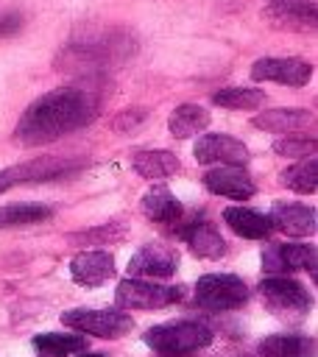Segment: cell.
Returning a JSON list of instances; mask_svg holds the SVG:
<instances>
[{
  "label": "cell",
  "instance_id": "obj_22",
  "mask_svg": "<svg viewBox=\"0 0 318 357\" xmlns=\"http://www.w3.org/2000/svg\"><path fill=\"white\" fill-rule=\"evenodd\" d=\"M315 343L307 335H268L259 343V357H312Z\"/></svg>",
  "mask_w": 318,
  "mask_h": 357
},
{
  "label": "cell",
  "instance_id": "obj_16",
  "mask_svg": "<svg viewBox=\"0 0 318 357\" xmlns=\"http://www.w3.org/2000/svg\"><path fill=\"white\" fill-rule=\"evenodd\" d=\"M265 17L273 25L293 31H315V6L307 0H271L265 6Z\"/></svg>",
  "mask_w": 318,
  "mask_h": 357
},
{
  "label": "cell",
  "instance_id": "obj_34",
  "mask_svg": "<svg viewBox=\"0 0 318 357\" xmlns=\"http://www.w3.org/2000/svg\"><path fill=\"white\" fill-rule=\"evenodd\" d=\"M84 357H106V354H84Z\"/></svg>",
  "mask_w": 318,
  "mask_h": 357
},
{
  "label": "cell",
  "instance_id": "obj_5",
  "mask_svg": "<svg viewBox=\"0 0 318 357\" xmlns=\"http://www.w3.org/2000/svg\"><path fill=\"white\" fill-rule=\"evenodd\" d=\"M192 298L206 312H229L248 301V287L234 273H206L195 282Z\"/></svg>",
  "mask_w": 318,
  "mask_h": 357
},
{
  "label": "cell",
  "instance_id": "obj_3",
  "mask_svg": "<svg viewBox=\"0 0 318 357\" xmlns=\"http://www.w3.org/2000/svg\"><path fill=\"white\" fill-rule=\"evenodd\" d=\"M212 329L201 321H170V324H159L151 326L142 340L148 349H153L156 354H192L204 346L212 343Z\"/></svg>",
  "mask_w": 318,
  "mask_h": 357
},
{
  "label": "cell",
  "instance_id": "obj_32",
  "mask_svg": "<svg viewBox=\"0 0 318 357\" xmlns=\"http://www.w3.org/2000/svg\"><path fill=\"white\" fill-rule=\"evenodd\" d=\"M159 357H190V354H159Z\"/></svg>",
  "mask_w": 318,
  "mask_h": 357
},
{
  "label": "cell",
  "instance_id": "obj_6",
  "mask_svg": "<svg viewBox=\"0 0 318 357\" xmlns=\"http://www.w3.org/2000/svg\"><path fill=\"white\" fill-rule=\"evenodd\" d=\"M187 296V287L181 284H156L151 279H123L114 290V301L123 310H159L181 301Z\"/></svg>",
  "mask_w": 318,
  "mask_h": 357
},
{
  "label": "cell",
  "instance_id": "obj_29",
  "mask_svg": "<svg viewBox=\"0 0 318 357\" xmlns=\"http://www.w3.org/2000/svg\"><path fill=\"white\" fill-rule=\"evenodd\" d=\"M273 153H279V156H312L315 139L312 137H282L273 142Z\"/></svg>",
  "mask_w": 318,
  "mask_h": 357
},
{
  "label": "cell",
  "instance_id": "obj_4",
  "mask_svg": "<svg viewBox=\"0 0 318 357\" xmlns=\"http://www.w3.org/2000/svg\"><path fill=\"white\" fill-rule=\"evenodd\" d=\"M84 165H86V159H78V156H39V159H31L22 165L3 167L0 170V195L20 184H42V181L70 178Z\"/></svg>",
  "mask_w": 318,
  "mask_h": 357
},
{
  "label": "cell",
  "instance_id": "obj_27",
  "mask_svg": "<svg viewBox=\"0 0 318 357\" xmlns=\"http://www.w3.org/2000/svg\"><path fill=\"white\" fill-rule=\"evenodd\" d=\"M265 100H268V95L254 86H226L212 95V103L223 106V109H259Z\"/></svg>",
  "mask_w": 318,
  "mask_h": 357
},
{
  "label": "cell",
  "instance_id": "obj_28",
  "mask_svg": "<svg viewBox=\"0 0 318 357\" xmlns=\"http://www.w3.org/2000/svg\"><path fill=\"white\" fill-rule=\"evenodd\" d=\"M126 234H128V226L126 223H103V226L86 229L81 234H73L70 240L84 243V245H103V243H114V240H120Z\"/></svg>",
  "mask_w": 318,
  "mask_h": 357
},
{
  "label": "cell",
  "instance_id": "obj_18",
  "mask_svg": "<svg viewBox=\"0 0 318 357\" xmlns=\"http://www.w3.org/2000/svg\"><path fill=\"white\" fill-rule=\"evenodd\" d=\"M184 240H187V245L192 248V254L195 257H204V259H220L223 254H226V240L220 237V231L209 223V220H190L181 231H179Z\"/></svg>",
  "mask_w": 318,
  "mask_h": 357
},
{
  "label": "cell",
  "instance_id": "obj_33",
  "mask_svg": "<svg viewBox=\"0 0 318 357\" xmlns=\"http://www.w3.org/2000/svg\"><path fill=\"white\" fill-rule=\"evenodd\" d=\"M220 357H245V354H220Z\"/></svg>",
  "mask_w": 318,
  "mask_h": 357
},
{
  "label": "cell",
  "instance_id": "obj_24",
  "mask_svg": "<svg viewBox=\"0 0 318 357\" xmlns=\"http://www.w3.org/2000/svg\"><path fill=\"white\" fill-rule=\"evenodd\" d=\"M33 351L39 357H70L75 351H84L86 340L81 335H56V332H42L31 340Z\"/></svg>",
  "mask_w": 318,
  "mask_h": 357
},
{
  "label": "cell",
  "instance_id": "obj_10",
  "mask_svg": "<svg viewBox=\"0 0 318 357\" xmlns=\"http://www.w3.org/2000/svg\"><path fill=\"white\" fill-rule=\"evenodd\" d=\"M315 259H318L315 245L276 243V245H268L265 248L262 268L271 276H285V273H293V271H315Z\"/></svg>",
  "mask_w": 318,
  "mask_h": 357
},
{
  "label": "cell",
  "instance_id": "obj_20",
  "mask_svg": "<svg viewBox=\"0 0 318 357\" xmlns=\"http://www.w3.org/2000/svg\"><path fill=\"white\" fill-rule=\"evenodd\" d=\"M223 220L229 223V229L245 240H265L273 226L268 220V215L257 212V209H248V206H226L223 209Z\"/></svg>",
  "mask_w": 318,
  "mask_h": 357
},
{
  "label": "cell",
  "instance_id": "obj_2",
  "mask_svg": "<svg viewBox=\"0 0 318 357\" xmlns=\"http://www.w3.org/2000/svg\"><path fill=\"white\" fill-rule=\"evenodd\" d=\"M137 42L123 28H95L75 33L56 59V67L70 75H100L128 61Z\"/></svg>",
  "mask_w": 318,
  "mask_h": 357
},
{
  "label": "cell",
  "instance_id": "obj_11",
  "mask_svg": "<svg viewBox=\"0 0 318 357\" xmlns=\"http://www.w3.org/2000/svg\"><path fill=\"white\" fill-rule=\"evenodd\" d=\"M248 148L229 137V134H204L195 142V162L198 165H234L243 167L248 162Z\"/></svg>",
  "mask_w": 318,
  "mask_h": 357
},
{
  "label": "cell",
  "instance_id": "obj_9",
  "mask_svg": "<svg viewBox=\"0 0 318 357\" xmlns=\"http://www.w3.org/2000/svg\"><path fill=\"white\" fill-rule=\"evenodd\" d=\"M179 268V251L162 243L139 245L128 259L131 279H167Z\"/></svg>",
  "mask_w": 318,
  "mask_h": 357
},
{
  "label": "cell",
  "instance_id": "obj_25",
  "mask_svg": "<svg viewBox=\"0 0 318 357\" xmlns=\"http://www.w3.org/2000/svg\"><path fill=\"white\" fill-rule=\"evenodd\" d=\"M282 184L287 187V190H293V192H298V195H310V192H315V187H318V162L310 156V159H298L296 165H290V167H285L282 170Z\"/></svg>",
  "mask_w": 318,
  "mask_h": 357
},
{
  "label": "cell",
  "instance_id": "obj_15",
  "mask_svg": "<svg viewBox=\"0 0 318 357\" xmlns=\"http://www.w3.org/2000/svg\"><path fill=\"white\" fill-rule=\"evenodd\" d=\"M70 276L81 287H98L114 276V257L109 251H81L70 262Z\"/></svg>",
  "mask_w": 318,
  "mask_h": 357
},
{
  "label": "cell",
  "instance_id": "obj_12",
  "mask_svg": "<svg viewBox=\"0 0 318 357\" xmlns=\"http://www.w3.org/2000/svg\"><path fill=\"white\" fill-rule=\"evenodd\" d=\"M312 75V64L304 59H259L251 64L254 81H276L285 86H304Z\"/></svg>",
  "mask_w": 318,
  "mask_h": 357
},
{
  "label": "cell",
  "instance_id": "obj_26",
  "mask_svg": "<svg viewBox=\"0 0 318 357\" xmlns=\"http://www.w3.org/2000/svg\"><path fill=\"white\" fill-rule=\"evenodd\" d=\"M53 215L50 206L39 204H6L0 206V229H14V226H33L42 223Z\"/></svg>",
  "mask_w": 318,
  "mask_h": 357
},
{
  "label": "cell",
  "instance_id": "obj_8",
  "mask_svg": "<svg viewBox=\"0 0 318 357\" xmlns=\"http://www.w3.org/2000/svg\"><path fill=\"white\" fill-rule=\"evenodd\" d=\"M259 296L276 315H304L312 304L307 287L290 276H265L259 282Z\"/></svg>",
  "mask_w": 318,
  "mask_h": 357
},
{
  "label": "cell",
  "instance_id": "obj_13",
  "mask_svg": "<svg viewBox=\"0 0 318 357\" xmlns=\"http://www.w3.org/2000/svg\"><path fill=\"white\" fill-rule=\"evenodd\" d=\"M204 187L209 192L226 195L232 201H248L257 192L254 178L243 167H234V165H218V167L206 170L204 173Z\"/></svg>",
  "mask_w": 318,
  "mask_h": 357
},
{
  "label": "cell",
  "instance_id": "obj_31",
  "mask_svg": "<svg viewBox=\"0 0 318 357\" xmlns=\"http://www.w3.org/2000/svg\"><path fill=\"white\" fill-rule=\"evenodd\" d=\"M20 25H22V17H20L17 11H8L6 17H0V36H11V33H17Z\"/></svg>",
  "mask_w": 318,
  "mask_h": 357
},
{
  "label": "cell",
  "instance_id": "obj_30",
  "mask_svg": "<svg viewBox=\"0 0 318 357\" xmlns=\"http://www.w3.org/2000/svg\"><path fill=\"white\" fill-rule=\"evenodd\" d=\"M142 120H145V112H142V109H128V112H123V114L114 117L112 128H114V131H131V128H137Z\"/></svg>",
  "mask_w": 318,
  "mask_h": 357
},
{
  "label": "cell",
  "instance_id": "obj_17",
  "mask_svg": "<svg viewBox=\"0 0 318 357\" xmlns=\"http://www.w3.org/2000/svg\"><path fill=\"white\" fill-rule=\"evenodd\" d=\"M312 112L310 109H268V112H259L251 126L259 128V131H268V134H296V131H304L312 126Z\"/></svg>",
  "mask_w": 318,
  "mask_h": 357
},
{
  "label": "cell",
  "instance_id": "obj_1",
  "mask_svg": "<svg viewBox=\"0 0 318 357\" xmlns=\"http://www.w3.org/2000/svg\"><path fill=\"white\" fill-rule=\"evenodd\" d=\"M98 114V95L84 86H61L36 98L20 117L14 139L20 145H47L84 126Z\"/></svg>",
  "mask_w": 318,
  "mask_h": 357
},
{
  "label": "cell",
  "instance_id": "obj_19",
  "mask_svg": "<svg viewBox=\"0 0 318 357\" xmlns=\"http://www.w3.org/2000/svg\"><path fill=\"white\" fill-rule=\"evenodd\" d=\"M142 212L153 220V223H165V226H176L184 218V206L181 201L167 190V187H153L142 195Z\"/></svg>",
  "mask_w": 318,
  "mask_h": 357
},
{
  "label": "cell",
  "instance_id": "obj_21",
  "mask_svg": "<svg viewBox=\"0 0 318 357\" xmlns=\"http://www.w3.org/2000/svg\"><path fill=\"white\" fill-rule=\"evenodd\" d=\"M131 167L142 178H167L181 170V162L173 151H139L134 153Z\"/></svg>",
  "mask_w": 318,
  "mask_h": 357
},
{
  "label": "cell",
  "instance_id": "obj_14",
  "mask_svg": "<svg viewBox=\"0 0 318 357\" xmlns=\"http://www.w3.org/2000/svg\"><path fill=\"white\" fill-rule=\"evenodd\" d=\"M268 220L273 229H279L287 237H310L315 234V209L304 206V204H287V201H276L268 212Z\"/></svg>",
  "mask_w": 318,
  "mask_h": 357
},
{
  "label": "cell",
  "instance_id": "obj_7",
  "mask_svg": "<svg viewBox=\"0 0 318 357\" xmlns=\"http://www.w3.org/2000/svg\"><path fill=\"white\" fill-rule=\"evenodd\" d=\"M61 324L70 329L95 335V337H106V340L123 337L126 332L134 329V318L128 312H123V310H89V307L67 310L61 315Z\"/></svg>",
  "mask_w": 318,
  "mask_h": 357
},
{
  "label": "cell",
  "instance_id": "obj_23",
  "mask_svg": "<svg viewBox=\"0 0 318 357\" xmlns=\"http://www.w3.org/2000/svg\"><path fill=\"white\" fill-rule=\"evenodd\" d=\"M206 126H209V112L198 103H181L167 120V128L176 139H187V137L204 131Z\"/></svg>",
  "mask_w": 318,
  "mask_h": 357
}]
</instances>
